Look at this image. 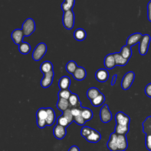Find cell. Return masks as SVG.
Returning a JSON list of instances; mask_svg holds the SVG:
<instances>
[{
    "label": "cell",
    "mask_w": 151,
    "mask_h": 151,
    "mask_svg": "<svg viewBox=\"0 0 151 151\" xmlns=\"http://www.w3.org/2000/svg\"><path fill=\"white\" fill-rule=\"evenodd\" d=\"M128 146L125 134H118L115 132L111 133L107 143V147L110 151H124Z\"/></svg>",
    "instance_id": "6da1fadb"
},
{
    "label": "cell",
    "mask_w": 151,
    "mask_h": 151,
    "mask_svg": "<svg viewBox=\"0 0 151 151\" xmlns=\"http://www.w3.org/2000/svg\"><path fill=\"white\" fill-rule=\"evenodd\" d=\"M116 126L114 132L118 134H126L129 131L130 119L122 111H118L115 115Z\"/></svg>",
    "instance_id": "7a4b0ae2"
},
{
    "label": "cell",
    "mask_w": 151,
    "mask_h": 151,
    "mask_svg": "<svg viewBox=\"0 0 151 151\" xmlns=\"http://www.w3.org/2000/svg\"><path fill=\"white\" fill-rule=\"evenodd\" d=\"M143 132L146 134L145 144L146 148L151 150V116H148L142 123Z\"/></svg>",
    "instance_id": "3957f363"
},
{
    "label": "cell",
    "mask_w": 151,
    "mask_h": 151,
    "mask_svg": "<svg viewBox=\"0 0 151 151\" xmlns=\"http://www.w3.org/2000/svg\"><path fill=\"white\" fill-rule=\"evenodd\" d=\"M74 14L73 10L64 12L63 16V24L67 29H71L74 24Z\"/></svg>",
    "instance_id": "277c9868"
},
{
    "label": "cell",
    "mask_w": 151,
    "mask_h": 151,
    "mask_svg": "<svg viewBox=\"0 0 151 151\" xmlns=\"http://www.w3.org/2000/svg\"><path fill=\"white\" fill-rule=\"evenodd\" d=\"M47 45L44 42L39 43L34 48L32 57L34 61H38L41 60L47 52Z\"/></svg>",
    "instance_id": "5b68a950"
},
{
    "label": "cell",
    "mask_w": 151,
    "mask_h": 151,
    "mask_svg": "<svg viewBox=\"0 0 151 151\" xmlns=\"http://www.w3.org/2000/svg\"><path fill=\"white\" fill-rule=\"evenodd\" d=\"M22 30L25 37H29L35 30V21L32 18H27L22 25Z\"/></svg>",
    "instance_id": "8992f818"
},
{
    "label": "cell",
    "mask_w": 151,
    "mask_h": 151,
    "mask_svg": "<svg viewBox=\"0 0 151 151\" xmlns=\"http://www.w3.org/2000/svg\"><path fill=\"white\" fill-rule=\"evenodd\" d=\"M47 112L46 108H40L39 109L36 113L37 117V124L40 129L44 128L47 125Z\"/></svg>",
    "instance_id": "52a82bcc"
},
{
    "label": "cell",
    "mask_w": 151,
    "mask_h": 151,
    "mask_svg": "<svg viewBox=\"0 0 151 151\" xmlns=\"http://www.w3.org/2000/svg\"><path fill=\"white\" fill-rule=\"evenodd\" d=\"M150 42V37L149 34L143 35V37L139 42V52L140 55H145L146 54L149 44Z\"/></svg>",
    "instance_id": "ba28073f"
},
{
    "label": "cell",
    "mask_w": 151,
    "mask_h": 151,
    "mask_svg": "<svg viewBox=\"0 0 151 151\" xmlns=\"http://www.w3.org/2000/svg\"><path fill=\"white\" fill-rule=\"evenodd\" d=\"M135 77V74L133 71H129L124 74L123 76L122 82H121V87L124 90H128L132 86L134 79Z\"/></svg>",
    "instance_id": "9c48e42d"
},
{
    "label": "cell",
    "mask_w": 151,
    "mask_h": 151,
    "mask_svg": "<svg viewBox=\"0 0 151 151\" xmlns=\"http://www.w3.org/2000/svg\"><path fill=\"white\" fill-rule=\"evenodd\" d=\"M100 117L101 121L104 123H109L111 120L112 114L107 104H104L101 108L100 111Z\"/></svg>",
    "instance_id": "30bf717a"
},
{
    "label": "cell",
    "mask_w": 151,
    "mask_h": 151,
    "mask_svg": "<svg viewBox=\"0 0 151 151\" xmlns=\"http://www.w3.org/2000/svg\"><path fill=\"white\" fill-rule=\"evenodd\" d=\"M43 74H44V77L41 80V86L43 88H47L50 87L52 83L54 73V71L52 70L48 73H47Z\"/></svg>",
    "instance_id": "8fae6325"
},
{
    "label": "cell",
    "mask_w": 151,
    "mask_h": 151,
    "mask_svg": "<svg viewBox=\"0 0 151 151\" xmlns=\"http://www.w3.org/2000/svg\"><path fill=\"white\" fill-rule=\"evenodd\" d=\"M53 134L56 139L61 140L63 139L67 134L66 127L57 124L54 127Z\"/></svg>",
    "instance_id": "7c38bea8"
},
{
    "label": "cell",
    "mask_w": 151,
    "mask_h": 151,
    "mask_svg": "<svg viewBox=\"0 0 151 151\" xmlns=\"http://www.w3.org/2000/svg\"><path fill=\"white\" fill-rule=\"evenodd\" d=\"M143 37V35L140 32H136L131 34L127 39L126 45L129 47H132L139 42Z\"/></svg>",
    "instance_id": "4fadbf2b"
},
{
    "label": "cell",
    "mask_w": 151,
    "mask_h": 151,
    "mask_svg": "<svg viewBox=\"0 0 151 151\" xmlns=\"http://www.w3.org/2000/svg\"><path fill=\"white\" fill-rule=\"evenodd\" d=\"M24 37L25 35L22 29H14L11 34L12 40H13L14 43L17 45L20 44L22 42Z\"/></svg>",
    "instance_id": "5bb4252c"
},
{
    "label": "cell",
    "mask_w": 151,
    "mask_h": 151,
    "mask_svg": "<svg viewBox=\"0 0 151 151\" xmlns=\"http://www.w3.org/2000/svg\"><path fill=\"white\" fill-rule=\"evenodd\" d=\"M109 77V74L107 70L104 68H100L98 70L95 74V77L96 80L99 82H105L107 80Z\"/></svg>",
    "instance_id": "9a60e30c"
},
{
    "label": "cell",
    "mask_w": 151,
    "mask_h": 151,
    "mask_svg": "<svg viewBox=\"0 0 151 151\" xmlns=\"http://www.w3.org/2000/svg\"><path fill=\"white\" fill-rule=\"evenodd\" d=\"M87 75V72L84 68L83 67H78L76 71L73 74L74 79L78 81H81L84 80Z\"/></svg>",
    "instance_id": "2e32d148"
},
{
    "label": "cell",
    "mask_w": 151,
    "mask_h": 151,
    "mask_svg": "<svg viewBox=\"0 0 151 151\" xmlns=\"http://www.w3.org/2000/svg\"><path fill=\"white\" fill-rule=\"evenodd\" d=\"M104 64L106 68L108 70H111L116 65L113 54H109L106 56L104 60Z\"/></svg>",
    "instance_id": "e0dca14e"
},
{
    "label": "cell",
    "mask_w": 151,
    "mask_h": 151,
    "mask_svg": "<svg viewBox=\"0 0 151 151\" xmlns=\"http://www.w3.org/2000/svg\"><path fill=\"white\" fill-rule=\"evenodd\" d=\"M101 136L100 133L96 130L92 129L91 133L86 138V140L90 143H97L101 139Z\"/></svg>",
    "instance_id": "ac0fdd59"
},
{
    "label": "cell",
    "mask_w": 151,
    "mask_h": 151,
    "mask_svg": "<svg viewBox=\"0 0 151 151\" xmlns=\"http://www.w3.org/2000/svg\"><path fill=\"white\" fill-rule=\"evenodd\" d=\"M57 107L62 112L68 109H70V105L68 101V100L63 99V98H58L57 103Z\"/></svg>",
    "instance_id": "d6986e66"
},
{
    "label": "cell",
    "mask_w": 151,
    "mask_h": 151,
    "mask_svg": "<svg viewBox=\"0 0 151 151\" xmlns=\"http://www.w3.org/2000/svg\"><path fill=\"white\" fill-rule=\"evenodd\" d=\"M71 84L70 78L66 76L61 77L58 81V86L60 90L68 89Z\"/></svg>",
    "instance_id": "ffe728a7"
},
{
    "label": "cell",
    "mask_w": 151,
    "mask_h": 151,
    "mask_svg": "<svg viewBox=\"0 0 151 151\" xmlns=\"http://www.w3.org/2000/svg\"><path fill=\"white\" fill-rule=\"evenodd\" d=\"M68 101L71 107H81V103L77 94L72 93L68 99Z\"/></svg>",
    "instance_id": "44dd1931"
},
{
    "label": "cell",
    "mask_w": 151,
    "mask_h": 151,
    "mask_svg": "<svg viewBox=\"0 0 151 151\" xmlns=\"http://www.w3.org/2000/svg\"><path fill=\"white\" fill-rule=\"evenodd\" d=\"M47 112V117L46 119L47 125V126H51L55 122V114L54 110L51 107L46 108Z\"/></svg>",
    "instance_id": "7402d4cb"
},
{
    "label": "cell",
    "mask_w": 151,
    "mask_h": 151,
    "mask_svg": "<svg viewBox=\"0 0 151 151\" xmlns=\"http://www.w3.org/2000/svg\"><path fill=\"white\" fill-rule=\"evenodd\" d=\"M113 54L114 57L116 65L124 66L126 65L129 61V60L124 58L120 52H114V53H113Z\"/></svg>",
    "instance_id": "603a6c76"
},
{
    "label": "cell",
    "mask_w": 151,
    "mask_h": 151,
    "mask_svg": "<svg viewBox=\"0 0 151 151\" xmlns=\"http://www.w3.org/2000/svg\"><path fill=\"white\" fill-rule=\"evenodd\" d=\"M86 32L83 28H78L74 32V37L78 41H83L86 38Z\"/></svg>",
    "instance_id": "cb8c5ba5"
},
{
    "label": "cell",
    "mask_w": 151,
    "mask_h": 151,
    "mask_svg": "<svg viewBox=\"0 0 151 151\" xmlns=\"http://www.w3.org/2000/svg\"><path fill=\"white\" fill-rule=\"evenodd\" d=\"M121 55L126 59L129 60L132 55V51L131 50V47H129L127 45L122 47L120 51Z\"/></svg>",
    "instance_id": "d4e9b609"
},
{
    "label": "cell",
    "mask_w": 151,
    "mask_h": 151,
    "mask_svg": "<svg viewBox=\"0 0 151 151\" xmlns=\"http://www.w3.org/2000/svg\"><path fill=\"white\" fill-rule=\"evenodd\" d=\"M40 70L43 74L48 73L53 70V65L50 61H45L41 64Z\"/></svg>",
    "instance_id": "484cf974"
},
{
    "label": "cell",
    "mask_w": 151,
    "mask_h": 151,
    "mask_svg": "<svg viewBox=\"0 0 151 151\" xmlns=\"http://www.w3.org/2000/svg\"><path fill=\"white\" fill-rule=\"evenodd\" d=\"M100 91L96 87H91L88 89L87 91V96L88 99L91 101L97 97L100 94Z\"/></svg>",
    "instance_id": "4316f807"
},
{
    "label": "cell",
    "mask_w": 151,
    "mask_h": 151,
    "mask_svg": "<svg viewBox=\"0 0 151 151\" xmlns=\"http://www.w3.org/2000/svg\"><path fill=\"white\" fill-rule=\"evenodd\" d=\"M75 4V0H64L61 7L63 12L72 10Z\"/></svg>",
    "instance_id": "83f0119b"
},
{
    "label": "cell",
    "mask_w": 151,
    "mask_h": 151,
    "mask_svg": "<svg viewBox=\"0 0 151 151\" xmlns=\"http://www.w3.org/2000/svg\"><path fill=\"white\" fill-rule=\"evenodd\" d=\"M18 50L22 54H27L31 51V45L27 42H22L18 45Z\"/></svg>",
    "instance_id": "f1b7e54d"
},
{
    "label": "cell",
    "mask_w": 151,
    "mask_h": 151,
    "mask_svg": "<svg viewBox=\"0 0 151 151\" xmlns=\"http://www.w3.org/2000/svg\"><path fill=\"white\" fill-rule=\"evenodd\" d=\"M105 101V96L101 93L95 99L91 100V104L94 107H98L103 104Z\"/></svg>",
    "instance_id": "f546056e"
},
{
    "label": "cell",
    "mask_w": 151,
    "mask_h": 151,
    "mask_svg": "<svg viewBox=\"0 0 151 151\" xmlns=\"http://www.w3.org/2000/svg\"><path fill=\"white\" fill-rule=\"evenodd\" d=\"M81 116L86 120V121H88L91 120L93 117V111L91 109L87 107H83L81 108Z\"/></svg>",
    "instance_id": "4dcf8cb0"
},
{
    "label": "cell",
    "mask_w": 151,
    "mask_h": 151,
    "mask_svg": "<svg viewBox=\"0 0 151 151\" xmlns=\"http://www.w3.org/2000/svg\"><path fill=\"white\" fill-rule=\"evenodd\" d=\"M77 67V63L74 61H70L66 64L65 70L69 74H73Z\"/></svg>",
    "instance_id": "1f68e13d"
},
{
    "label": "cell",
    "mask_w": 151,
    "mask_h": 151,
    "mask_svg": "<svg viewBox=\"0 0 151 151\" xmlns=\"http://www.w3.org/2000/svg\"><path fill=\"white\" fill-rule=\"evenodd\" d=\"M71 94L72 93L70 91L69 89L60 90L58 93V98H63V99L68 100Z\"/></svg>",
    "instance_id": "d6a6232c"
},
{
    "label": "cell",
    "mask_w": 151,
    "mask_h": 151,
    "mask_svg": "<svg viewBox=\"0 0 151 151\" xmlns=\"http://www.w3.org/2000/svg\"><path fill=\"white\" fill-rule=\"evenodd\" d=\"M57 124L67 127L70 125L68 120L62 114L57 118Z\"/></svg>",
    "instance_id": "836d02e7"
},
{
    "label": "cell",
    "mask_w": 151,
    "mask_h": 151,
    "mask_svg": "<svg viewBox=\"0 0 151 151\" xmlns=\"http://www.w3.org/2000/svg\"><path fill=\"white\" fill-rule=\"evenodd\" d=\"M63 115L68 120L70 124L74 121V117L71 113V109H68L66 110L63 111Z\"/></svg>",
    "instance_id": "e575fe53"
},
{
    "label": "cell",
    "mask_w": 151,
    "mask_h": 151,
    "mask_svg": "<svg viewBox=\"0 0 151 151\" xmlns=\"http://www.w3.org/2000/svg\"><path fill=\"white\" fill-rule=\"evenodd\" d=\"M92 128L88 126H83L81 130V135L85 139L91 133Z\"/></svg>",
    "instance_id": "d590c367"
},
{
    "label": "cell",
    "mask_w": 151,
    "mask_h": 151,
    "mask_svg": "<svg viewBox=\"0 0 151 151\" xmlns=\"http://www.w3.org/2000/svg\"><path fill=\"white\" fill-rule=\"evenodd\" d=\"M74 121L78 125H80V126H83L84 125L86 121V120L83 118V117L81 116V114L79 115V116H77L76 117H74Z\"/></svg>",
    "instance_id": "8d00e7d4"
},
{
    "label": "cell",
    "mask_w": 151,
    "mask_h": 151,
    "mask_svg": "<svg viewBox=\"0 0 151 151\" xmlns=\"http://www.w3.org/2000/svg\"><path fill=\"white\" fill-rule=\"evenodd\" d=\"M81 108L82 107H71V111L73 116V117H76L81 114Z\"/></svg>",
    "instance_id": "74e56055"
},
{
    "label": "cell",
    "mask_w": 151,
    "mask_h": 151,
    "mask_svg": "<svg viewBox=\"0 0 151 151\" xmlns=\"http://www.w3.org/2000/svg\"><path fill=\"white\" fill-rule=\"evenodd\" d=\"M145 92L147 96L151 98V83L146 85L145 89Z\"/></svg>",
    "instance_id": "f35d334b"
},
{
    "label": "cell",
    "mask_w": 151,
    "mask_h": 151,
    "mask_svg": "<svg viewBox=\"0 0 151 151\" xmlns=\"http://www.w3.org/2000/svg\"><path fill=\"white\" fill-rule=\"evenodd\" d=\"M147 19L150 22H151V1L147 4Z\"/></svg>",
    "instance_id": "ab89813d"
},
{
    "label": "cell",
    "mask_w": 151,
    "mask_h": 151,
    "mask_svg": "<svg viewBox=\"0 0 151 151\" xmlns=\"http://www.w3.org/2000/svg\"><path fill=\"white\" fill-rule=\"evenodd\" d=\"M68 151H80V149H79V148L78 147V146L74 145V146H71V147L69 148V149H68Z\"/></svg>",
    "instance_id": "60d3db41"
},
{
    "label": "cell",
    "mask_w": 151,
    "mask_h": 151,
    "mask_svg": "<svg viewBox=\"0 0 151 151\" xmlns=\"http://www.w3.org/2000/svg\"><path fill=\"white\" fill-rule=\"evenodd\" d=\"M117 74H114V75L112 77V80H111V86H113V85L115 84L116 81V79H117Z\"/></svg>",
    "instance_id": "b9f144b4"
},
{
    "label": "cell",
    "mask_w": 151,
    "mask_h": 151,
    "mask_svg": "<svg viewBox=\"0 0 151 151\" xmlns=\"http://www.w3.org/2000/svg\"><path fill=\"white\" fill-rule=\"evenodd\" d=\"M150 151H151V150H150Z\"/></svg>",
    "instance_id": "7bdbcfd3"
}]
</instances>
